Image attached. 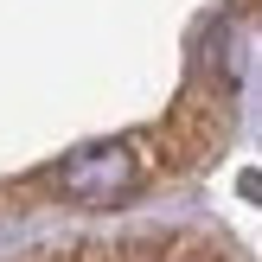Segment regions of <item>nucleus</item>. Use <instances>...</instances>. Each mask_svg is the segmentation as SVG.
<instances>
[{"label":"nucleus","instance_id":"f257e3e1","mask_svg":"<svg viewBox=\"0 0 262 262\" xmlns=\"http://www.w3.org/2000/svg\"><path fill=\"white\" fill-rule=\"evenodd\" d=\"M0 262H243L217 230L199 224H115V230H71L7 250Z\"/></svg>","mask_w":262,"mask_h":262}]
</instances>
